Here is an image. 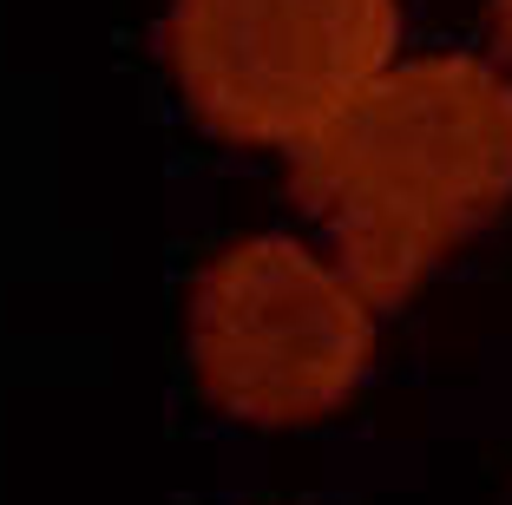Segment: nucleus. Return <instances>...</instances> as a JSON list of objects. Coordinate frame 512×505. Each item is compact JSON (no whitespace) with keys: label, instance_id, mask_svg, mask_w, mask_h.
Instances as JSON below:
<instances>
[{"label":"nucleus","instance_id":"1","mask_svg":"<svg viewBox=\"0 0 512 505\" xmlns=\"http://www.w3.org/2000/svg\"><path fill=\"white\" fill-rule=\"evenodd\" d=\"M289 191L368 309H401L512 204V79L473 53L388 66L289 151Z\"/></svg>","mask_w":512,"mask_h":505},{"label":"nucleus","instance_id":"2","mask_svg":"<svg viewBox=\"0 0 512 505\" xmlns=\"http://www.w3.org/2000/svg\"><path fill=\"white\" fill-rule=\"evenodd\" d=\"M191 361L224 414L302 427L362 387L375 361V315L362 289L302 243L250 237L191 283Z\"/></svg>","mask_w":512,"mask_h":505},{"label":"nucleus","instance_id":"3","mask_svg":"<svg viewBox=\"0 0 512 505\" xmlns=\"http://www.w3.org/2000/svg\"><path fill=\"white\" fill-rule=\"evenodd\" d=\"M394 0H171L165 60L230 145H309L394 60Z\"/></svg>","mask_w":512,"mask_h":505},{"label":"nucleus","instance_id":"4","mask_svg":"<svg viewBox=\"0 0 512 505\" xmlns=\"http://www.w3.org/2000/svg\"><path fill=\"white\" fill-rule=\"evenodd\" d=\"M493 40H499V53H512V0H493Z\"/></svg>","mask_w":512,"mask_h":505}]
</instances>
